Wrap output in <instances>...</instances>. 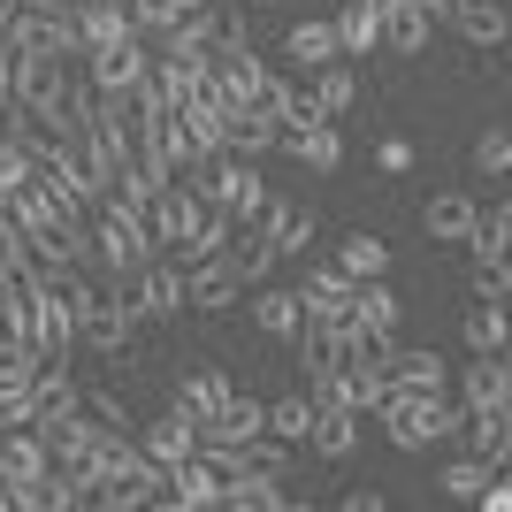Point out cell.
<instances>
[{
  "label": "cell",
  "mask_w": 512,
  "mask_h": 512,
  "mask_svg": "<svg viewBox=\"0 0 512 512\" xmlns=\"http://www.w3.org/2000/svg\"><path fill=\"white\" fill-rule=\"evenodd\" d=\"M85 230H92V268H100V276H115V283H130L153 253H161V245H153V230H146V214L130 207V199H115V192L85 214Z\"/></svg>",
  "instance_id": "cell-1"
},
{
  "label": "cell",
  "mask_w": 512,
  "mask_h": 512,
  "mask_svg": "<svg viewBox=\"0 0 512 512\" xmlns=\"http://www.w3.org/2000/svg\"><path fill=\"white\" fill-rule=\"evenodd\" d=\"M383 428L398 451H428L444 444V436H459V398L451 390H383Z\"/></svg>",
  "instance_id": "cell-2"
},
{
  "label": "cell",
  "mask_w": 512,
  "mask_h": 512,
  "mask_svg": "<svg viewBox=\"0 0 512 512\" xmlns=\"http://www.w3.org/2000/svg\"><path fill=\"white\" fill-rule=\"evenodd\" d=\"M92 505L107 512H138V505H161V467H153L146 451L130 444L123 428L100 444V482H92Z\"/></svg>",
  "instance_id": "cell-3"
},
{
  "label": "cell",
  "mask_w": 512,
  "mask_h": 512,
  "mask_svg": "<svg viewBox=\"0 0 512 512\" xmlns=\"http://www.w3.org/2000/svg\"><path fill=\"white\" fill-rule=\"evenodd\" d=\"M69 77H77V69H69V54L31 46V54H16V92H8V100L54 130V123H62V100H69Z\"/></svg>",
  "instance_id": "cell-4"
},
{
  "label": "cell",
  "mask_w": 512,
  "mask_h": 512,
  "mask_svg": "<svg viewBox=\"0 0 512 512\" xmlns=\"http://www.w3.org/2000/svg\"><path fill=\"white\" fill-rule=\"evenodd\" d=\"M192 176H207V184H192L207 207H222L230 222H253L260 207H268V184H260L253 161H237V153H222V161H199Z\"/></svg>",
  "instance_id": "cell-5"
},
{
  "label": "cell",
  "mask_w": 512,
  "mask_h": 512,
  "mask_svg": "<svg viewBox=\"0 0 512 512\" xmlns=\"http://www.w3.org/2000/svg\"><path fill=\"white\" fill-rule=\"evenodd\" d=\"M146 69H153V46L138 39V31H123V39H107L85 54V85L100 92V100H123V92L146 85Z\"/></svg>",
  "instance_id": "cell-6"
},
{
  "label": "cell",
  "mask_w": 512,
  "mask_h": 512,
  "mask_svg": "<svg viewBox=\"0 0 512 512\" xmlns=\"http://www.w3.org/2000/svg\"><path fill=\"white\" fill-rule=\"evenodd\" d=\"M39 184H54V192L69 199V207H100L107 199V184H100V169H92L85 161V146H77V138H54V146L39 153Z\"/></svg>",
  "instance_id": "cell-7"
},
{
  "label": "cell",
  "mask_w": 512,
  "mask_h": 512,
  "mask_svg": "<svg viewBox=\"0 0 512 512\" xmlns=\"http://www.w3.org/2000/svg\"><path fill=\"white\" fill-rule=\"evenodd\" d=\"M130 306H138V321H176L184 314V260L153 253L146 268L130 276Z\"/></svg>",
  "instance_id": "cell-8"
},
{
  "label": "cell",
  "mask_w": 512,
  "mask_h": 512,
  "mask_svg": "<svg viewBox=\"0 0 512 512\" xmlns=\"http://www.w3.org/2000/svg\"><path fill=\"white\" fill-rule=\"evenodd\" d=\"M230 398H237V383H230V375H222V367H192V375L176 383V398H169V406L184 413V421H192L199 436H207V428H222V413H230Z\"/></svg>",
  "instance_id": "cell-9"
},
{
  "label": "cell",
  "mask_w": 512,
  "mask_h": 512,
  "mask_svg": "<svg viewBox=\"0 0 512 512\" xmlns=\"http://www.w3.org/2000/svg\"><path fill=\"white\" fill-rule=\"evenodd\" d=\"M161 505H169V512H207V505H222V467H214L207 451H192L184 467L161 474Z\"/></svg>",
  "instance_id": "cell-10"
},
{
  "label": "cell",
  "mask_w": 512,
  "mask_h": 512,
  "mask_svg": "<svg viewBox=\"0 0 512 512\" xmlns=\"http://www.w3.org/2000/svg\"><path fill=\"white\" fill-rule=\"evenodd\" d=\"M490 406L512 413V375H505V352H474L467 375H459V413H490Z\"/></svg>",
  "instance_id": "cell-11"
},
{
  "label": "cell",
  "mask_w": 512,
  "mask_h": 512,
  "mask_svg": "<svg viewBox=\"0 0 512 512\" xmlns=\"http://www.w3.org/2000/svg\"><path fill=\"white\" fill-rule=\"evenodd\" d=\"M237 260H230V245L222 253H207V260H192V276H184V306H207V314H222V306H237Z\"/></svg>",
  "instance_id": "cell-12"
},
{
  "label": "cell",
  "mask_w": 512,
  "mask_h": 512,
  "mask_svg": "<svg viewBox=\"0 0 512 512\" xmlns=\"http://www.w3.org/2000/svg\"><path fill=\"white\" fill-rule=\"evenodd\" d=\"M253 321H260V329H268L276 344H291V337L306 329V299L291 291V283L268 276V283H253Z\"/></svg>",
  "instance_id": "cell-13"
},
{
  "label": "cell",
  "mask_w": 512,
  "mask_h": 512,
  "mask_svg": "<svg viewBox=\"0 0 512 512\" xmlns=\"http://www.w3.org/2000/svg\"><path fill=\"white\" fill-rule=\"evenodd\" d=\"M276 146L299 161V169H314V176H329L344 161V130L337 123H306V130H276Z\"/></svg>",
  "instance_id": "cell-14"
},
{
  "label": "cell",
  "mask_w": 512,
  "mask_h": 512,
  "mask_svg": "<svg viewBox=\"0 0 512 512\" xmlns=\"http://www.w3.org/2000/svg\"><path fill=\"white\" fill-rule=\"evenodd\" d=\"M222 146H230L237 161H260V153L276 146V115H268V107H260V100L230 107V115H222Z\"/></svg>",
  "instance_id": "cell-15"
},
{
  "label": "cell",
  "mask_w": 512,
  "mask_h": 512,
  "mask_svg": "<svg viewBox=\"0 0 512 512\" xmlns=\"http://www.w3.org/2000/svg\"><path fill=\"white\" fill-rule=\"evenodd\" d=\"M352 291H360V283L344 276L337 260H329V268H306V283H299V299H306L314 321H344V314H352Z\"/></svg>",
  "instance_id": "cell-16"
},
{
  "label": "cell",
  "mask_w": 512,
  "mask_h": 512,
  "mask_svg": "<svg viewBox=\"0 0 512 512\" xmlns=\"http://www.w3.org/2000/svg\"><path fill=\"white\" fill-rule=\"evenodd\" d=\"M383 375H390V390H451V375H444V360L436 352H413V344H390L383 352Z\"/></svg>",
  "instance_id": "cell-17"
},
{
  "label": "cell",
  "mask_w": 512,
  "mask_h": 512,
  "mask_svg": "<svg viewBox=\"0 0 512 512\" xmlns=\"http://www.w3.org/2000/svg\"><path fill=\"white\" fill-rule=\"evenodd\" d=\"M329 31H337V54H375L383 46V0H344Z\"/></svg>",
  "instance_id": "cell-18"
},
{
  "label": "cell",
  "mask_w": 512,
  "mask_h": 512,
  "mask_svg": "<svg viewBox=\"0 0 512 512\" xmlns=\"http://www.w3.org/2000/svg\"><path fill=\"white\" fill-rule=\"evenodd\" d=\"M138 451H146L153 467L169 474V467H184V459H192V451H199V428H192V421H184V413L169 406V413H161V421L146 428V444H138Z\"/></svg>",
  "instance_id": "cell-19"
},
{
  "label": "cell",
  "mask_w": 512,
  "mask_h": 512,
  "mask_svg": "<svg viewBox=\"0 0 512 512\" xmlns=\"http://www.w3.org/2000/svg\"><path fill=\"white\" fill-rule=\"evenodd\" d=\"M459 444H467V459H482V467H505V444H512L505 406H490V413H459Z\"/></svg>",
  "instance_id": "cell-20"
},
{
  "label": "cell",
  "mask_w": 512,
  "mask_h": 512,
  "mask_svg": "<svg viewBox=\"0 0 512 512\" xmlns=\"http://www.w3.org/2000/svg\"><path fill=\"white\" fill-rule=\"evenodd\" d=\"M428 31H436L428 8H413V0H383V46H390V54H428Z\"/></svg>",
  "instance_id": "cell-21"
},
{
  "label": "cell",
  "mask_w": 512,
  "mask_h": 512,
  "mask_svg": "<svg viewBox=\"0 0 512 512\" xmlns=\"http://www.w3.org/2000/svg\"><path fill=\"white\" fill-rule=\"evenodd\" d=\"M283 54H291V69H299V77H314L321 62H337V31H329V16H306V23H291Z\"/></svg>",
  "instance_id": "cell-22"
},
{
  "label": "cell",
  "mask_w": 512,
  "mask_h": 512,
  "mask_svg": "<svg viewBox=\"0 0 512 512\" xmlns=\"http://www.w3.org/2000/svg\"><path fill=\"white\" fill-rule=\"evenodd\" d=\"M222 505L230 512H283L291 490H283V474H230V482H222Z\"/></svg>",
  "instance_id": "cell-23"
},
{
  "label": "cell",
  "mask_w": 512,
  "mask_h": 512,
  "mask_svg": "<svg viewBox=\"0 0 512 512\" xmlns=\"http://www.w3.org/2000/svg\"><path fill=\"white\" fill-rule=\"evenodd\" d=\"M467 46H505V0H451L444 8Z\"/></svg>",
  "instance_id": "cell-24"
},
{
  "label": "cell",
  "mask_w": 512,
  "mask_h": 512,
  "mask_svg": "<svg viewBox=\"0 0 512 512\" xmlns=\"http://www.w3.org/2000/svg\"><path fill=\"white\" fill-rule=\"evenodd\" d=\"M306 444L321 451V459H352V444H360V413L352 406H314V436Z\"/></svg>",
  "instance_id": "cell-25"
},
{
  "label": "cell",
  "mask_w": 512,
  "mask_h": 512,
  "mask_svg": "<svg viewBox=\"0 0 512 512\" xmlns=\"http://www.w3.org/2000/svg\"><path fill=\"white\" fill-rule=\"evenodd\" d=\"M421 230L428 237H451V245H467V230H474V192H436L421 207Z\"/></svg>",
  "instance_id": "cell-26"
},
{
  "label": "cell",
  "mask_w": 512,
  "mask_h": 512,
  "mask_svg": "<svg viewBox=\"0 0 512 512\" xmlns=\"http://www.w3.org/2000/svg\"><path fill=\"white\" fill-rule=\"evenodd\" d=\"M398 314H406V306H398V291H390L383 276H367L360 291H352V321H367L375 337H398Z\"/></svg>",
  "instance_id": "cell-27"
},
{
  "label": "cell",
  "mask_w": 512,
  "mask_h": 512,
  "mask_svg": "<svg viewBox=\"0 0 512 512\" xmlns=\"http://www.w3.org/2000/svg\"><path fill=\"white\" fill-rule=\"evenodd\" d=\"M230 260H237V283H245V291H253V283H268V276L283 268L276 237H268V230H253V222H245V245H230Z\"/></svg>",
  "instance_id": "cell-28"
},
{
  "label": "cell",
  "mask_w": 512,
  "mask_h": 512,
  "mask_svg": "<svg viewBox=\"0 0 512 512\" xmlns=\"http://www.w3.org/2000/svg\"><path fill=\"white\" fill-rule=\"evenodd\" d=\"M314 100H321V115L337 123V115H352V100H360V69H344V54L337 62H321L314 69Z\"/></svg>",
  "instance_id": "cell-29"
},
{
  "label": "cell",
  "mask_w": 512,
  "mask_h": 512,
  "mask_svg": "<svg viewBox=\"0 0 512 512\" xmlns=\"http://www.w3.org/2000/svg\"><path fill=\"white\" fill-rule=\"evenodd\" d=\"M268 436L276 444H306L314 436V390H283L276 406H268Z\"/></svg>",
  "instance_id": "cell-30"
},
{
  "label": "cell",
  "mask_w": 512,
  "mask_h": 512,
  "mask_svg": "<svg viewBox=\"0 0 512 512\" xmlns=\"http://www.w3.org/2000/svg\"><path fill=\"white\" fill-rule=\"evenodd\" d=\"M505 237H512V207L505 199H497V207H474V230H467L474 260H505Z\"/></svg>",
  "instance_id": "cell-31"
},
{
  "label": "cell",
  "mask_w": 512,
  "mask_h": 512,
  "mask_svg": "<svg viewBox=\"0 0 512 512\" xmlns=\"http://www.w3.org/2000/svg\"><path fill=\"white\" fill-rule=\"evenodd\" d=\"M337 268H344L352 283L390 276V245H383V237H360V230H352V237H344V253H337Z\"/></svg>",
  "instance_id": "cell-32"
},
{
  "label": "cell",
  "mask_w": 512,
  "mask_h": 512,
  "mask_svg": "<svg viewBox=\"0 0 512 512\" xmlns=\"http://www.w3.org/2000/svg\"><path fill=\"white\" fill-rule=\"evenodd\" d=\"M207 436H230V444H245V436H268V406L237 390V398H230V413H222V428H207Z\"/></svg>",
  "instance_id": "cell-33"
},
{
  "label": "cell",
  "mask_w": 512,
  "mask_h": 512,
  "mask_svg": "<svg viewBox=\"0 0 512 512\" xmlns=\"http://www.w3.org/2000/svg\"><path fill=\"white\" fill-rule=\"evenodd\" d=\"M192 8H207V0H130V23H138V39H161V31H169V23H184L192 16Z\"/></svg>",
  "instance_id": "cell-34"
},
{
  "label": "cell",
  "mask_w": 512,
  "mask_h": 512,
  "mask_svg": "<svg viewBox=\"0 0 512 512\" xmlns=\"http://www.w3.org/2000/svg\"><path fill=\"white\" fill-rule=\"evenodd\" d=\"M467 352H505V306H474L467 314Z\"/></svg>",
  "instance_id": "cell-35"
},
{
  "label": "cell",
  "mask_w": 512,
  "mask_h": 512,
  "mask_svg": "<svg viewBox=\"0 0 512 512\" xmlns=\"http://www.w3.org/2000/svg\"><path fill=\"white\" fill-rule=\"evenodd\" d=\"M31 268H39V260H31V237H23L16 222H8V214H0V283H16V276H31Z\"/></svg>",
  "instance_id": "cell-36"
},
{
  "label": "cell",
  "mask_w": 512,
  "mask_h": 512,
  "mask_svg": "<svg viewBox=\"0 0 512 512\" xmlns=\"http://www.w3.org/2000/svg\"><path fill=\"white\" fill-rule=\"evenodd\" d=\"M474 169H482V176H505L512 169V130L505 123H490L482 138H474Z\"/></svg>",
  "instance_id": "cell-37"
},
{
  "label": "cell",
  "mask_w": 512,
  "mask_h": 512,
  "mask_svg": "<svg viewBox=\"0 0 512 512\" xmlns=\"http://www.w3.org/2000/svg\"><path fill=\"white\" fill-rule=\"evenodd\" d=\"M0 337L31 344V291H23V283H8V291H0Z\"/></svg>",
  "instance_id": "cell-38"
},
{
  "label": "cell",
  "mask_w": 512,
  "mask_h": 512,
  "mask_svg": "<svg viewBox=\"0 0 512 512\" xmlns=\"http://www.w3.org/2000/svg\"><path fill=\"white\" fill-rule=\"evenodd\" d=\"M490 474H497V467H482V459H451V467L436 474V490H444V497H474Z\"/></svg>",
  "instance_id": "cell-39"
},
{
  "label": "cell",
  "mask_w": 512,
  "mask_h": 512,
  "mask_svg": "<svg viewBox=\"0 0 512 512\" xmlns=\"http://www.w3.org/2000/svg\"><path fill=\"white\" fill-rule=\"evenodd\" d=\"M31 176H39V161H31V153H23L8 130H0V199L16 192V184H31Z\"/></svg>",
  "instance_id": "cell-40"
},
{
  "label": "cell",
  "mask_w": 512,
  "mask_h": 512,
  "mask_svg": "<svg viewBox=\"0 0 512 512\" xmlns=\"http://www.w3.org/2000/svg\"><path fill=\"white\" fill-rule=\"evenodd\" d=\"M505 291H512V276H505V260H474V299H490V306H505Z\"/></svg>",
  "instance_id": "cell-41"
},
{
  "label": "cell",
  "mask_w": 512,
  "mask_h": 512,
  "mask_svg": "<svg viewBox=\"0 0 512 512\" xmlns=\"http://www.w3.org/2000/svg\"><path fill=\"white\" fill-rule=\"evenodd\" d=\"M375 161H383L390 176H406V169H413V146H406V138H383V146H375Z\"/></svg>",
  "instance_id": "cell-42"
},
{
  "label": "cell",
  "mask_w": 512,
  "mask_h": 512,
  "mask_svg": "<svg viewBox=\"0 0 512 512\" xmlns=\"http://www.w3.org/2000/svg\"><path fill=\"white\" fill-rule=\"evenodd\" d=\"M474 497H482V512H505V505H512V490H505V482H497V474H490V482H482V490H474Z\"/></svg>",
  "instance_id": "cell-43"
},
{
  "label": "cell",
  "mask_w": 512,
  "mask_h": 512,
  "mask_svg": "<svg viewBox=\"0 0 512 512\" xmlns=\"http://www.w3.org/2000/svg\"><path fill=\"white\" fill-rule=\"evenodd\" d=\"M413 8H428V16H444V8H451V0H413Z\"/></svg>",
  "instance_id": "cell-44"
},
{
  "label": "cell",
  "mask_w": 512,
  "mask_h": 512,
  "mask_svg": "<svg viewBox=\"0 0 512 512\" xmlns=\"http://www.w3.org/2000/svg\"><path fill=\"white\" fill-rule=\"evenodd\" d=\"M0 505H8V482H0Z\"/></svg>",
  "instance_id": "cell-45"
},
{
  "label": "cell",
  "mask_w": 512,
  "mask_h": 512,
  "mask_svg": "<svg viewBox=\"0 0 512 512\" xmlns=\"http://www.w3.org/2000/svg\"><path fill=\"white\" fill-rule=\"evenodd\" d=\"M0 214H8V199H0Z\"/></svg>",
  "instance_id": "cell-46"
}]
</instances>
